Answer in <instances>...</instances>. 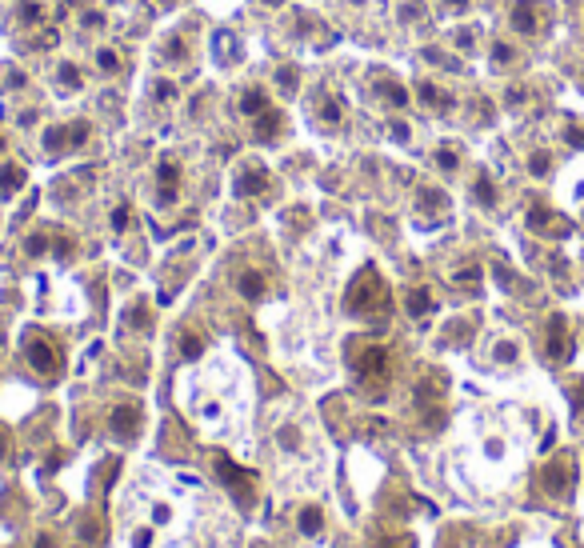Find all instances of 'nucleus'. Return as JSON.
<instances>
[{"mask_svg": "<svg viewBox=\"0 0 584 548\" xmlns=\"http://www.w3.org/2000/svg\"><path fill=\"white\" fill-rule=\"evenodd\" d=\"M417 100L425 108H433V113H452V108H457V97H452L449 89H441V84H433V81L417 84Z\"/></svg>", "mask_w": 584, "mask_h": 548, "instance_id": "obj_11", "label": "nucleus"}, {"mask_svg": "<svg viewBox=\"0 0 584 548\" xmlns=\"http://www.w3.org/2000/svg\"><path fill=\"white\" fill-rule=\"evenodd\" d=\"M16 21H21L24 29H40V24H45V4H40V0H21V4H16Z\"/></svg>", "mask_w": 584, "mask_h": 548, "instance_id": "obj_20", "label": "nucleus"}, {"mask_svg": "<svg viewBox=\"0 0 584 548\" xmlns=\"http://www.w3.org/2000/svg\"><path fill=\"white\" fill-rule=\"evenodd\" d=\"M201 353H204L201 332H180V356H185V361H196Z\"/></svg>", "mask_w": 584, "mask_h": 548, "instance_id": "obj_26", "label": "nucleus"}, {"mask_svg": "<svg viewBox=\"0 0 584 548\" xmlns=\"http://www.w3.org/2000/svg\"><path fill=\"white\" fill-rule=\"evenodd\" d=\"M21 184H24V168L21 165H4V168H0V196L21 193Z\"/></svg>", "mask_w": 584, "mask_h": 548, "instance_id": "obj_22", "label": "nucleus"}, {"mask_svg": "<svg viewBox=\"0 0 584 548\" xmlns=\"http://www.w3.org/2000/svg\"><path fill=\"white\" fill-rule=\"evenodd\" d=\"M53 248H56V256H60V261H68V256H73V241H68V236H60V241H56Z\"/></svg>", "mask_w": 584, "mask_h": 548, "instance_id": "obj_47", "label": "nucleus"}, {"mask_svg": "<svg viewBox=\"0 0 584 548\" xmlns=\"http://www.w3.org/2000/svg\"><path fill=\"white\" fill-rule=\"evenodd\" d=\"M217 476L228 484V492H233L240 504H248V501H253V484H256V476L248 473V468L233 465V460H228V457H217Z\"/></svg>", "mask_w": 584, "mask_h": 548, "instance_id": "obj_6", "label": "nucleus"}, {"mask_svg": "<svg viewBox=\"0 0 584 548\" xmlns=\"http://www.w3.org/2000/svg\"><path fill=\"white\" fill-rule=\"evenodd\" d=\"M264 4H269V8H280V4H285V0H264Z\"/></svg>", "mask_w": 584, "mask_h": 548, "instance_id": "obj_51", "label": "nucleus"}, {"mask_svg": "<svg viewBox=\"0 0 584 548\" xmlns=\"http://www.w3.org/2000/svg\"><path fill=\"white\" fill-rule=\"evenodd\" d=\"M180 193V165L173 157H165L157 165V209H173Z\"/></svg>", "mask_w": 584, "mask_h": 548, "instance_id": "obj_7", "label": "nucleus"}, {"mask_svg": "<svg viewBox=\"0 0 584 548\" xmlns=\"http://www.w3.org/2000/svg\"><path fill=\"white\" fill-rule=\"evenodd\" d=\"M452 280H457V285H465V288H477L480 285V264H465V269H457V272H452Z\"/></svg>", "mask_w": 584, "mask_h": 548, "instance_id": "obj_33", "label": "nucleus"}, {"mask_svg": "<svg viewBox=\"0 0 584 548\" xmlns=\"http://www.w3.org/2000/svg\"><path fill=\"white\" fill-rule=\"evenodd\" d=\"M389 376H392V353L384 345H365L356 353V381L365 384L373 397H384L389 389Z\"/></svg>", "mask_w": 584, "mask_h": 548, "instance_id": "obj_2", "label": "nucleus"}, {"mask_svg": "<svg viewBox=\"0 0 584 548\" xmlns=\"http://www.w3.org/2000/svg\"><path fill=\"white\" fill-rule=\"evenodd\" d=\"M345 308H348L352 316H365V321L389 313V285H384V277L373 269V264H368V269H360L356 280L348 285Z\"/></svg>", "mask_w": 584, "mask_h": 548, "instance_id": "obj_1", "label": "nucleus"}, {"mask_svg": "<svg viewBox=\"0 0 584 548\" xmlns=\"http://www.w3.org/2000/svg\"><path fill=\"white\" fill-rule=\"evenodd\" d=\"M517 45H509V40H493V64L496 68H509L512 61H517Z\"/></svg>", "mask_w": 584, "mask_h": 548, "instance_id": "obj_27", "label": "nucleus"}, {"mask_svg": "<svg viewBox=\"0 0 584 548\" xmlns=\"http://www.w3.org/2000/svg\"><path fill=\"white\" fill-rule=\"evenodd\" d=\"M0 460H8V436L0 432Z\"/></svg>", "mask_w": 584, "mask_h": 548, "instance_id": "obj_50", "label": "nucleus"}, {"mask_svg": "<svg viewBox=\"0 0 584 548\" xmlns=\"http://www.w3.org/2000/svg\"><path fill=\"white\" fill-rule=\"evenodd\" d=\"M280 133H285V116H280L277 108H264L253 121V141H261V144H272Z\"/></svg>", "mask_w": 584, "mask_h": 548, "instance_id": "obj_14", "label": "nucleus"}, {"mask_svg": "<svg viewBox=\"0 0 584 548\" xmlns=\"http://www.w3.org/2000/svg\"><path fill=\"white\" fill-rule=\"evenodd\" d=\"M264 188H269V173H264L261 165H245L236 173V188H233V193L240 196V201H248V196H261Z\"/></svg>", "mask_w": 584, "mask_h": 548, "instance_id": "obj_12", "label": "nucleus"}, {"mask_svg": "<svg viewBox=\"0 0 584 548\" xmlns=\"http://www.w3.org/2000/svg\"><path fill=\"white\" fill-rule=\"evenodd\" d=\"M113 228L116 233H128V228H133V204H116L113 209Z\"/></svg>", "mask_w": 584, "mask_h": 548, "instance_id": "obj_35", "label": "nucleus"}, {"mask_svg": "<svg viewBox=\"0 0 584 548\" xmlns=\"http://www.w3.org/2000/svg\"><path fill=\"white\" fill-rule=\"evenodd\" d=\"M92 124L89 121H68V124H53L45 133V152H73L89 141Z\"/></svg>", "mask_w": 584, "mask_h": 548, "instance_id": "obj_4", "label": "nucleus"}, {"mask_svg": "<svg viewBox=\"0 0 584 548\" xmlns=\"http://www.w3.org/2000/svg\"><path fill=\"white\" fill-rule=\"evenodd\" d=\"M313 116L321 121V128H337L345 121V100H340L337 92H324V97L313 105Z\"/></svg>", "mask_w": 584, "mask_h": 548, "instance_id": "obj_13", "label": "nucleus"}, {"mask_svg": "<svg viewBox=\"0 0 584 548\" xmlns=\"http://www.w3.org/2000/svg\"><path fill=\"white\" fill-rule=\"evenodd\" d=\"M108 428H113V436H120V441H133V436L141 432V405H136V400L116 405L113 416H108Z\"/></svg>", "mask_w": 584, "mask_h": 548, "instance_id": "obj_10", "label": "nucleus"}, {"mask_svg": "<svg viewBox=\"0 0 584 548\" xmlns=\"http://www.w3.org/2000/svg\"><path fill=\"white\" fill-rule=\"evenodd\" d=\"M84 29H89V32H100V29H105V13H100V8L84 13Z\"/></svg>", "mask_w": 584, "mask_h": 548, "instance_id": "obj_42", "label": "nucleus"}, {"mask_svg": "<svg viewBox=\"0 0 584 548\" xmlns=\"http://www.w3.org/2000/svg\"><path fill=\"white\" fill-rule=\"evenodd\" d=\"M381 92H384V100H389L392 108H408V100H412L408 92L397 84V81H384V84H381Z\"/></svg>", "mask_w": 584, "mask_h": 548, "instance_id": "obj_28", "label": "nucleus"}, {"mask_svg": "<svg viewBox=\"0 0 584 548\" xmlns=\"http://www.w3.org/2000/svg\"><path fill=\"white\" fill-rule=\"evenodd\" d=\"M436 168L457 173V168H460V149H457V144H441V149H436Z\"/></svg>", "mask_w": 584, "mask_h": 548, "instance_id": "obj_24", "label": "nucleus"}, {"mask_svg": "<svg viewBox=\"0 0 584 548\" xmlns=\"http://www.w3.org/2000/svg\"><path fill=\"white\" fill-rule=\"evenodd\" d=\"M564 144H572V149H584V128L580 124H564Z\"/></svg>", "mask_w": 584, "mask_h": 548, "instance_id": "obj_41", "label": "nucleus"}, {"mask_svg": "<svg viewBox=\"0 0 584 548\" xmlns=\"http://www.w3.org/2000/svg\"><path fill=\"white\" fill-rule=\"evenodd\" d=\"M152 97H157L160 105H168V100L176 97V84H173V81H165V76H160V81H152Z\"/></svg>", "mask_w": 584, "mask_h": 548, "instance_id": "obj_37", "label": "nucleus"}, {"mask_svg": "<svg viewBox=\"0 0 584 548\" xmlns=\"http://www.w3.org/2000/svg\"><path fill=\"white\" fill-rule=\"evenodd\" d=\"M436 4H441V13H452V16H457V13H468L472 0H436Z\"/></svg>", "mask_w": 584, "mask_h": 548, "instance_id": "obj_44", "label": "nucleus"}, {"mask_svg": "<svg viewBox=\"0 0 584 548\" xmlns=\"http://www.w3.org/2000/svg\"><path fill=\"white\" fill-rule=\"evenodd\" d=\"M37 548H56V541H53L48 533H40V536H37Z\"/></svg>", "mask_w": 584, "mask_h": 548, "instance_id": "obj_49", "label": "nucleus"}, {"mask_svg": "<svg viewBox=\"0 0 584 548\" xmlns=\"http://www.w3.org/2000/svg\"><path fill=\"white\" fill-rule=\"evenodd\" d=\"M160 56H165V61H185V56H188L185 37H168L165 45H160Z\"/></svg>", "mask_w": 584, "mask_h": 548, "instance_id": "obj_30", "label": "nucleus"}, {"mask_svg": "<svg viewBox=\"0 0 584 548\" xmlns=\"http://www.w3.org/2000/svg\"><path fill=\"white\" fill-rule=\"evenodd\" d=\"M417 209H420V217H444V212H449V193H441V188H420Z\"/></svg>", "mask_w": 584, "mask_h": 548, "instance_id": "obj_15", "label": "nucleus"}, {"mask_svg": "<svg viewBox=\"0 0 584 548\" xmlns=\"http://www.w3.org/2000/svg\"><path fill=\"white\" fill-rule=\"evenodd\" d=\"M528 173H532V176H548V173H553V152H548V149H532Z\"/></svg>", "mask_w": 584, "mask_h": 548, "instance_id": "obj_25", "label": "nucleus"}, {"mask_svg": "<svg viewBox=\"0 0 584 548\" xmlns=\"http://www.w3.org/2000/svg\"><path fill=\"white\" fill-rule=\"evenodd\" d=\"M540 484H545L548 496H572V488H577V460L569 457V452H561L556 460H548L545 473H540Z\"/></svg>", "mask_w": 584, "mask_h": 548, "instance_id": "obj_3", "label": "nucleus"}, {"mask_svg": "<svg viewBox=\"0 0 584 548\" xmlns=\"http://www.w3.org/2000/svg\"><path fill=\"white\" fill-rule=\"evenodd\" d=\"M212 48H217V61H233V53H236V40H233V32H217V40H212Z\"/></svg>", "mask_w": 584, "mask_h": 548, "instance_id": "obj_31", "label": "nucleus"}, {"mask_svg": "<svg viewBox=\"0 0 584 548\" xmlns=\"http://www.w3.org/2000/svg\"><path fill=\"white\" fill-rule=\"evenodd\" d=\"M264 108H272V105H269V92L256 89V84H248V89L240 92V113H245L248 121H256V116H261Z\"/></svg>", "mask_w": 584, "mask_h": 548, "instance_id": "obj_16", "label": "nucleus"}, {"mask_svg": "<svg viewBox=\"0 0 584 548\" xmlns=\"http://www.w3.org/2000/svg\"><path fill=\"white\" fill-rule=\"evenodd\" d=\"M296 528H300V533H305V536H321V528H324V512L316 509V504H308V509H300Z\"/></svg>", "mask_w": 584, "mask_h": 548, "instance_id": "obj_21", "label": "nucleus"}, {"mask_svg": "<svg viewBox=\"0 0 584 548\" xmlns=\"http://www.w3.org/2000/svg\"><path fill=\"white\" fill-rule=\"evenodd\" d=\"M457 45H460V48H472V45H477V32H472V29H460V32H457Z\"/></svg>", "mask_w": 584, "mask_h": 548, "instance_id": "obj_46", "label": "nucleus"}, {"mask_svg": "<svg viewBox=\"0 0 584 548\" xmlns=\"http://www.w3.org/2000/svg\"><path fill=\"white\" fill-rule=\"evenodd\" d=\"M504 100H509V108H520V105H528V89H520V84H512V89L504 92Z\"/></svg>", "mask_w": 584, "mask_h": 548, "instance_id": "obj_39", "label": "nucleus"}, {"mask_svg": "<svg viewBox=\"0 0 584 548\" xmlns=\"http://www.w3.org/2000/svg\"><path fill=\"white\" fill-rule=\"evenodd\" d=\"M572 413H577V421H584V384H572Z\"/></svg>", "mask_w": 584, "mask_h": 548, "instance_id": "obj_43", "label": "nucleus"}, {"mask_svg": "<svg viewBox=\"0 0 584 548\" xmlns=\"http://www.w3.org/2000/svg\"><path fill=\"white\" fill-rule=\"evenodd\" d=\"M128 324H133V329H149V304H136L133 313H128Z\"/></svg>", "mask_w": 584, "mask_h": 548, "instance_id": "obj_40", "label": "nucleus"}, {"mask_svg": "<svg viewBox=\"0 0 584 548\" xmlns=\"http://www.w3.org/2000/svg\"><path fill=\"white\" fill-rule=\"evenodd\" d=\"M296 84H300V73L292 64H285V68H277V89L285 92V97H292L296 92Z\"/></svg>", "mask_w": 584, "mask_h": 548, "instance_id": "obj_29", "label": "nucleus"}, {"mask_svg": "<svg viewBox=\"0 0 584 548\" xmlns=\"http://www.w3.org/2000/svg\"><path fill=\"white\" fill-rule=\"evenodd\" d=\"M160 4H173V0H160Z\"/></svg>", "mask_w": 584, "mask_h": 548, "instance_id": "obj_52", "label": "nucleus"}, {"mask_svg": "<svg viewBox=\"0 0 584 548\" xmlns=\"http://www.w3.org/2000/svg\"><path fill=\"white\" fill-rule=\"evenodd\" d=\"M472 201H477L480 209H496V184L488 173H477V181H472Z\"/></svg>", "mask_w": 584, "mask_h": 548, "instance_id": "obj_19", "label": "nucleus"}, {"mask_svg": "<svg viewBox=\"0 0 584 548\" xmlns=\"http://www.w3.org/2000/svg\"><path fill=\"white\" fill-rule=\"evenodd\" d=\"M528 228H556L553 212H548V209H540V204H537V209L528 212Z\"/></svg>", "mask_w": 584, "mask_h": 548, "instance_id": "obj_36", "label": "nucleus"}, {"mask_svg": "<svg viewBox=\"0 0 584 548\" xmlns=\"http://www.w3.org/2000/svg\"><path fill=\"white\" fill-rule=\"evenodd\" d=\"M24 356H29V364L37 368L40 376H56L60 372V356L53 353V345H48L45 337H29V340H24Z\"/></svg>", "mask_w": 584, "mask_h": 548, "instance_id": "obj_9", "label": "nucleus"}, {"mask_svg": "<svg viewBox=\"0 0 584 548\" xmlns=\"http://www.w3.org/2000/svg\"><path fill=\"white\" fill-rule=\"evenodd\" d=\"M97 68L105 76H113V73H120V56L113 53V48H100V53H97Z\"/></svg>", "mask_w": 584, "mask_h": 548, "instance_id": "obj_34", "label": "nucleus"}, {"mask_svg": "<svg viewBox=\"0 0 584 548\" xmlns=\"http://www.w3.org/2000/svg\"><path fill=\"white\" fill-rule=\"evenodd\" d=\"M236 288H240V296H245V301H261V296L269 293V280H264V272L245 269V272H240V280H236Z\"/></svg>", "mask_w": 584, "mask_h": 548, "instance_id": "obj_17", "label": "nucleus"}, {"mask_svg": "<svg viewBox=\"0 0 584 548\" xmlns=\"http://www.w3.org/2000/svg\"><path fill=\"white\" fill-rule=\"evenodd\" d=\"M545 16H548V8L540 4V0H517L509 24H512V32H520V37H540V32H545Z\"/></svg>", "mask_w": 584, "mask_h": 548, "instance_id": "obj_5", "label": "nucleus"}, {"mask_svg": "<svg viewBox=\"0 0 584 548\" xmlns=\"http://www.w3.org/2000/svg\"><path fill=\"white\" fill-rule=\"evenodd\" d=\"M520 356V348H517V340H496V348H493V361H501V364H512Z\"/></svg>", "mask_w": 584, "mask_h": 548, "instance_id": "obj_32", "label": "nucleus"}, {"mask_svg": "<svg viewBox=\"0 0 584 548\" xmlns=\"http://www.w3.org/2000/svg\"><path fill=\"white\" fill-rule=\"evenodd\" d=\"M45 248H48V236L45 233H32L29 241H24V253H29V256H45Z\"/></svg>", "mask_w": 584, "mask_h": 548, "instance_id": "obj_38", "label": "nucleus"}, {"mask_svg": "<svg viewBox=\"0 0 584 548\" xmlns=\"http://www.w3.org/2000/svg\"><path fill=\"white\" fill-rule=\"evenodd\" d=\"M0 149H4V141H0Z\"/></svg>", "mask_w": 584, "mask_h": 548, "instance_id": "obj_53", "label": "nucleus"}, {"mask_svg": "<svg viewBox=\"0 0 584 548\" xmlns=\"http://www.w3.org/2000/svg\"><path fill=\"white\" fill-rule=\"evenodd\" d=\"M389 133L397 136V141H408V136H412V128H408L405 121H392V124H389Z\"/></svg>", "mask_w": 584, "mask_h": 548, "instance_id": "obj_45", "label": "nucleus"}, {"mask_svg": "<svg viewBox=\"0 0 584 548\" xmlns=\"http://www.w3.org/2000/svg\"><path fill=\"white\" fill-rule=\"evenodd\" d=\"M56 84H60V92H76V89H81V73H76V64L60 61L56 64Z\"/></svg>", "mask_w": 584, "mask_h": 548, "instance_id": "obj_23", "label": "nucleus"}, {"mask_svg": "<svg viewBox=\"0 0 584 548\" xmlns=\"http://www.w3.org/2000/svg\"><path fill=\"white\" fill-rule=\"evenodd\" d=\"M436 308V301H433V293H428V288H408V296H405V313L408 316H428Z\"/></svg>", "mask_w": 584, "mask_h": 548, "instance_id": "obj_18", "label": "nucleus"}, {"mask_svg": "<svg viewBox=\"0 0 584 548\" xmlns=\"http://www.w3.org/2000/svg\"><path fill=\"white\" fill-rule=\"evenodd\" d=\"M545 353H548V361H556V364H564L572 356V337H569V321H564V316H553V321H548Z\"/></svg>", "mask_w": 584, "mask_h": 548, "instance_id": "obj_8", "label": "nucleus"}, {"mask_svg": "<svg viewBox=\"0 0 584 548\" xmlns=\"http://www.w3.org/2000/svg\"><path fill=\"white\" fill-rule=\"evenodd\" d=\"M81 536H84V541H97V520H84V525H81Z\"/></svg>", "mask_w": 584, "mask_h": 548, "instance_id": "obj_48", "label": "nucleus"}]
</instances>
